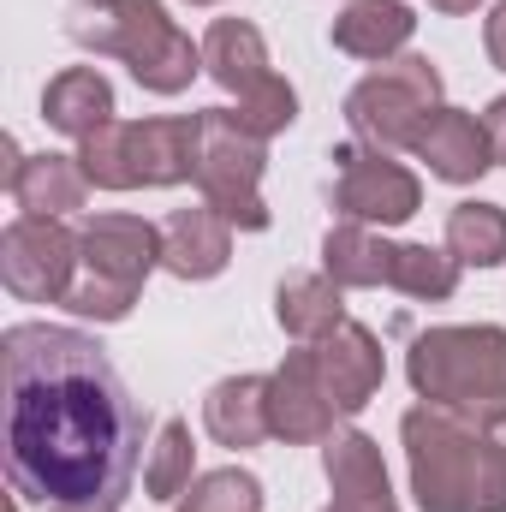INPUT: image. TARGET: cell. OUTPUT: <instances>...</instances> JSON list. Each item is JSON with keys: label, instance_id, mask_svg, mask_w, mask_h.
<instances>
[{"label": "cell", "instance_id": "1", "mask_svg": "<svg viewBox=\"0 0 506 512\" xmlns=\"http://www.w3.org/2000/svg\"><path fill=\"white\" fill-rule=\"evenodd\" d=\"M6 370V471L42 507H120L143 459V405L126 393L108 352L54 322L0 334Z\"/></svg>", "mask_w": 506, "mask_h": 512}, {"label": "cell", "instance_id": "2", "mask_svg": "<svg viewBox=\"0 0 506 512\" xmlns=\"http://www.w3.org/2000/svg\"><path fill=\"white\" fill-rule=\"evenodd\" d=\"M411 495L423 512H506V441L447 405H411L405 423Z\"/></svg>", "mask_w": 506, "mask_h": 512}, {"label": "cell", "instance_id": "3", "mask_svg": "<svg viewBox=\"0 0 506 512\" xmlns=\"http://www.w3.org/2000/svg\"><path fill=\"white\" fill-rule=\"evenodd\" d=\"M66 36L90 54L126 60L131 78L155 96H179L203 72V48H191V36L155 0H72Z\"/></svg>", "mask_w": 506, "mask_h": 512}, {"label": "cell", "instance_id": "4", "mask_svg": "<svg viewBox=\"0 0 506 512\" xmlns=\"http://www.w3.org/2000/svg\"><path fill=\"white\" fill-rule=\"evenodd\" d=\"M405 376L429 405H447L483 429L506 423V328H429L405 352Z\"/></svg>", "mask_w": 506, "mask_h": 512}, {"label": "cell", "instance_id": "5", "mask_svg": "<svg viewBox=\"0 0 506 512\" xmlns=\"http://www.w3.org/2000/svg\"><path fill=\"white\" fill-rule=\"evenodd\" d=\"M203 155V114H155V120H108L78 143L84 179L102 191L137 185H185L197 179Z\"/></svg>", "mask_w": 506, "mask_h": 512}, {"label": "cell", "instance_id": "6", "mask_svg": "<svg viewBox=\"0 0 506 512\" xmlns=\"http://www.w3.org/2000/svg\"><path fill=\"white\" fill-rule=\"evenodd\" d=\"M149 268H161V227L143 215H96L78 233V280L66 292L72 316L126 322Z\"/></svg>", "mask_w": 506, "mask_h": 512}, {"label": "cell", "instance_id": "7", "mask_svg": "<svg viewBox=\"0 0 506 512\" xmlns=\"http://www.w3.org/2000/svg\"><path fill=\"white\" fill-rule=\"evenodd\" d=\"M441 108V72L423 54H399L381 60V72H370L352 96H346V126L358 143L370 149H411L417 126Z\"/></svg>", "mask_w": 506, "mask_h": 512}, {"label": "cell", "instance_id": "8", "mask_svg": "<svg viewBox=\"0 0 506 512\" xmlns=\"http://www.w3.org/2000/svg\"><path fill=\"white\" fill-rule=\"evenodd\" d=\"M262 161L268 143L256 131L239 126L233 108H203V155H197V191L209 209H221L239 233L268 227V203H262Z\"/></svg>", "mask_w": 506, "mask_h": 512}, {"label": "cell", "instance_id": "9", "mask_svg": "<svg viewBox=\"0 0 506 512\" xmlns=\"http://www.w3.org/2000/svg\"><path fill=\"white\" fill-rule=\"evenodd\" d=\"M334 209L340 221H364V227H399L423 209V185L411 167H399L387 149L370 143H340L334 155Z\"/></svg>", "mask_w": 506, "mask_h": 512}, {"label": "cell", "instance_id": "10", "mask_svg": "<svg viewBox=\"0 0 506 512\" xmlns=\"http://www.w3.org/2000/svg\"><path fill=\"white\" fill-rule=\"evenodd\" d=\"M0 280L24 304H66L78 280V233L54 215H18L0 233Z\"/></svg>", "mask_w": 506, "mask_h": 512}, {"label": "cell", "instance_id": "11", "mask_svg": "<svg viewBox=\"0 0 506 512\" xmlns=\"http://www.w3.org/2000/svg\"><path fill=\"white\" fill-rule=\"evenodd\" d=\"M304 352H310V370H316V382H322L328 405H334L340 417H358V411L381 393L387 364H381V340L364 322H340L328 340H310Z\"/></svg>", "mask_w": 506, "mask_h": 512}, {"label": "cell", "instance_id": "12", "mask_svg": "<svg viewBox=\"0 0 506 512\" xmlns=\"http://www.w3.org/2000/svg\"><path fill=\"white\" fill-rule=\"evenodd\" d=\"M340 423V411L328 405V393L310 370V352H286V364L268 376V429L286 441V447H304V441H328Z\"/></svg>", "mask_w": 506, "mask_h": 512}, {"label": "cell", "instance_id": "13", "mask_svg": "<svg viewBox=\"0 0 506 512\" xmlns=\"http://www.w3.org/2000/svg\"><path fill=\"white\" fill-rule=\"evenodd\" d=\"M322 465H328V489H334L328 512H399L393 489H387L381 447L364 429H334L322 441Z\"/></svg>", "mask_w": 506, "mask_h": 512}, {"label": "cell", "instance_id": "14", "mask_svg": "<svg viewBox=\"0 0 506 512\" xmlns=\"http://www.w3.org/2000/svg\"><path fill=\"white\" fill-rule=\"evenodd\" d=\"M411 155L429 161V173L447 179V185H471V179H483L495 167L489 131H483L477 114H465V108H435L417 126V137H411Z\"/></svg>", "mask_w": 506, "mask_h": 512}, {"label": "cell", "instance_id": "15", "mask_svg": "<svg viewBox=\"0 0 506 512\" xmlns=\"http://www.w3.org/2000/svg\"><path fill=\"white\" fill-rule=\"evenodd\" d=\"M6 191L24 215H72L84 209V161L78 155H18V143H6Z\"/></svg>", "mask_w": 506, "mask_h": 512}, {"label": "cell", "instance_id": "16", "mask_svg": "<svg viewBox=\"0 0 506 512\" xmlns=\"http://www.w3.org/2000/svg\"><path fill=\"white\" fill-rule=\"evenodd\" d=\"M233 256V221L221 209H173L161 221V268L179 280H215Z\"/></svg>", "mask_w": 506, "mask_h": 512}, {"label": "cell", "instance_id": "17", "mask_svg": "<svg viewBox=\"0 0 506 512\" xmlns=\"http://www.w3.org/2000/svg\"><path fill=\"white\" fill-rule=\"evenodd\" d=\"M203 429L215 435V447H262L274 429H268V376H227V382L209 387L203 399Z\"/></svg>", "mask_w": 506, "mask_h": 512}, {"label": "cell", "instance_id": "18", "mask_svg": "<svg viewBox=\"0 0 506 512\" xmlns=\"http://www.w3.org/2000/svg\"><path fill=\"white\" fill-rule=\"evenodd\" d=\"M203 72H209L221 90H233V96H251L256 84H268L274 72H268V42H262V30L245 24V18H215L209 36H203Z\"/></svg>", "mask_w": 506, "mask_h": 512}, {"label": "cell", "instance_id": "19", "mask_svg": "<svg viewBox=\"0 0 506 512\" xmlns=\"http://www.w3.org/2000/svg\"><path fill=\"white\" fill-rule=\"evenodd\" d=\"M42 120L66 137H90L114 120V84L96 72V66H66L48 90H42Z\"/></svg>", "mask_w": 506, "mask_h": 512}, {"label": "cell", "instance_id": "20", "mask_svg": "<svg viewBox=\"0 0 506 512\" xmlns=\"http://www.w3.org/2000/svg\"><path fill=\"white\" fill-rule=\"evenodd\" d=\"M411 30H417V18L405 0H352L334 18V48L352 60H393L411 42Z\"/></svg>", "mask_w": 506, "mask_h": 512}, {"label": "cell", "instance_id": "21", "mask_svg": "<svg viewBox=\"0 0 506 512\" xmlns=\"http://www.w3.org/2000/svg\"><path fill=\"white\" fill-rule=\"evenodd\" d=\"M274 316L280 328L310 346V340H328L340 322H346V286L328 280V274H286L280 292H274Z\"/></svg>", "mask_w": 506, "mask_h": 512}, {"label": "cell", "instance_id": "22", "mask_svg": "<svg viewBox=\"0 0 506 512\" xmlns=\"http://www.w3.org/2000/svg\"><path fill=\"white\" fill-rule=\"evenodd\" d=\"M393 262H399V245L364 221H340L322 239V274L340 286H393Z\"/></svg>", "mask_w": 506, "mask_h": 512}, {"label": "cell", "instance_id": "23", "mask_svg": "<svg viewBox=\"0 0 506 512\" xmlns=\"http://www.w3.org/2000/svg\"><path fill=\"white\" fill-rule=\"evenodd\" d=\"M447 251L471 268H501L506 262V209L495 203H459L447 215Z\"/></svg>", "mask_w": 506, "mask_h": 512}, {"label": "cell", "instance_id": "24", "mask_svg": "<svg viewBox=\"0 0 506 512\" xmlns=\"http://www.w3.org/2000/svg\"><path fill=\"white\" fill-rule=\"evenodd\" d=\"M459 256L453 251H429V245H399V262H393V292L405 298H423V304H441L459 292Z\"/></svg>", "mask_w": 506, "mask_h": 512}, {"label": "cell", "instance_id": "25", "mask_svg": "<svg viewBox=\"0 0 506 512\" xmlns=\"http://www.w3.org/2000/svg\"><path fill=\"white\" fill-rule=\"evenodd\" d=\"M143 489L155 501H179L191 489V429H185V417H167L155 429V447L143 459Z\"/></svg>", "mask_w": 506, "mask_h": 512}, {"label": "cell", "instance_id": "26", "mask_svg": "<svg viewBox=\"0 0 506 512\" xmlns=\"http://www.w3.org/2000/svg\"><path fill=\"white\" fill-rule=\"evenodd\" d=\"M179 512H262V483L251 471H239V465L209 471V477H197L179 495Z\"/></svg>", "mask_w": 506, "mask_h": 512}, {"label": "cell", "instance_id": "27", "mask_svg": "<svg viewBox=\"0 0 506 512\" xmlns=\"http://www.w3.org/2000/svg\"><path fill=\"white\" fill-rule=\"evenodd\" d=\"M233 114H239L245 131H256V137L268 143V137H280V131L298 120V90H292L286 78H268V84H256L251 96H239Z\"/></svg>", "mask_w": 506, "mask_h": 512}, {"label": "cell", "instance_id": "28", "mask_svg": "<svg viewBox=\"0 0 506 512\" xmlns=\"http://www.w3.org/2000/svg\"><path fill=\"white\" fill-rule=\"evenodd\" d=\"M483 131H489L495 167H506V96H495V102H489V114H483Z\"/></svg>", "mask_w": 506, "mask_h": 512}, {"label": "cell", "instance_id": "29", "mask_svg": "<svg viewBox=\"0 0 506 512\" xmlns=\"http://www.w3.org/2000/svg\"><path fill=\"white\" fill-rule=\"evenodd\" d=\"M483 48H489V60L506 72V0L489 12V24H483Z\"/></svg>", "mask_w": 506, "mask_h": 512}, {"label": "cell", "instance_id": "30", "mask_svg": "<svg viewBox=\"0 0 506 512\" xmlns=\"http://www.w3.org/2000/svg\"><path fill=\"white\" fill-rule=\"evenodd\" d=\"M429 6H435V12H453V18H459V12H477V0H429Z\"/></svg>", "mask_w": 506, "mask_h": 512}, {"label": "cell", "instance_id": "31", "mask_svg": "<svg viewBox=\"0 0 506 512\" xmlns=\"http://www.w3.org/2000/svg\"><path fill=\"white\" fill-rule=\"evenodd\" d=\"M48 512H114V507H96V501H84V507H48Z\"/></svg>", "mask_w": 506, "mask_h": 512}, {"label": "cell", "instance_id": "32", "mask_svg": "<svg viewBox=\"0 0 506 512\" xmlns=\"http://www.w3.org/2000/svg\"><path fill=\"white\" fill-rule=\"evenodd\" d=\"M191 6H215V0H191Z\"/></svg>", "mask_w": 506, "mask_h": 512}]
</instances>
